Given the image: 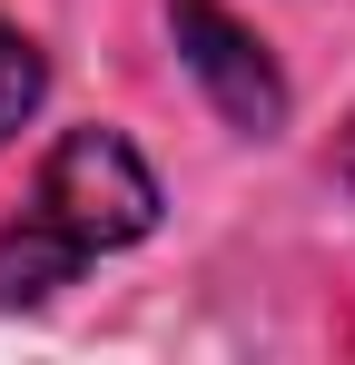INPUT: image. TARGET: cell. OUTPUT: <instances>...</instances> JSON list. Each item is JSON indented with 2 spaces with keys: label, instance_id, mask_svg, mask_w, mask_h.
Wrapping results in <instances>:
<instances>
[{
  "label": "cell",
  "instance_id": "277c9868",
  "mask_svg": "<svg viewBox=\"0 0 355 365\" xmlns=\"http://www.w3.org/2000/svg\"><path fill=\"white\" fill-rule=\"evenodd\" d=\"M40 109V50L0 20V138H20V119Z\"/></svg>",
  "mask_w": 355,
  "mask_h": 365
},
{
  "label": "cell",
  "instance_id": "7a4b0ae2",
  "mask_svg": "<svg viewBox=\"0 0 355 365\" xmlns=\"http://www.w3.org/2000/svg\"><path fill=\"white\" fill-rule=\"evenodd\" d=\"M168 20H178V50H187V69L207 79V99H217V119H227V128L267 138V128L287 119V79L267 69V50L237 30L217 0H168Z\"/></svg>",
  "mask_w": 355,
  "mask_h": 365
},
{
  "label": "cell",
  "instance_id": "6da1fadb",
  "mask_svg": "<svg viewBox=\"0 0 355 365\" xmlns=\"http://www.w3.org/2000/svg\"><path fill=\"white\" fill-rule=\"evenodd\" d=\"M30 217H40L50 237H69L79 257H109V247H128V237L158 227V178L138 168L128 138H109V128H69L50 158H40Z\"/></svg>",
  "mask_w": 355,
  "mask_h": 365
},
{
  "label": "cell",
  "instance_id": "3957f363",
  "mask_svg": "<svg viewBox=\"0 0 355 365\" xmlns=\"http://www.w3.org/2000/svg\"><path fill=\"white\" fill-rule=\"evenodd\" d=\"M79 267H89V257L69 237H50L30 207H20V227H0V306H40L50 287H69Z\"/></svg>",
  "mask_w": 355,
  "mask_h": 365
}]
</instances>
